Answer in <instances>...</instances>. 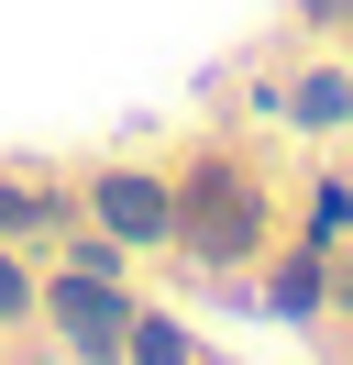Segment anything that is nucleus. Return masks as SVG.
Listing matches in <instances>:
<instances>
[{
  "mask_svg": "<svg viewBox=\"0 0 353 365\" xmlns=\"http://www.w3.org/2000/svg\"><path fill=\"white\" fill-rule=\"evenodd\" d=\"M11 222H33V200H22V188H0V232H11Z\"/></svg>",
  "mask_w": 353,
  "mask_h": 365,
  "instance_id": "7",
  "label": "nucleus"
},
{
  "mask_svg": "<svg viewBox=\"0 0 353 365\" xmlns=\"http://www.w3.org/2000/svg\"><path fill=\"white\" fill-rule=\"evenodd\" d=\"M176 222H188L199 255H243V244H254V188H243L232 166H199L188 200H176Z\"/></svg>",
  "mask_w": 353,
  "mask_h": 365,
  "instance_id": "1",
  "label": "nucleus"
},
{
  "mask_svg": "<svg viewBox=\"0 0 353 365\" xmlns=\"http://www.w3.org/2000/svg\"><path fill=\"white\" fill-rule=\"evenodd\" d=\"M22 299H33V288H22V266H11V255H0V321H11Z\"/></svg>",
  "mask_w": 353,
  "mask_h": 365,
  "instance_id": "6",
  "label": "nucleus"
},
{
  "mask_svg": "<svg viewBox=\"0 0 353 365\" xmlns=\"http://www.w3.org/2000/svg\"><path fill=\"white\" fill-rule=\"evenodd\" d=\"M100 222L122 232V244H154V232H176V200L154 178H100Z\"/></svg>",
  "mask_w": 353,
  "mask_h": 365,
  "instance_id": "3",
  "label": "nucleus"
},
{
  "mask_svg": "<svg viewBox=\"0 0 353 365\" xmlns=\"http://www.w3.org/2000/svg\"><path fill=\"white\" fill-rule=\"evenodd\" d=\"M298 111H309V122H342V111H353V89H342V78H309Z\"/></svg>",
  "mask_w": 353,
  "mask_h": 365,
  "instance_id": "4",
  "label": "nucleus"
},
{
  "mask_svg": "<svg viewBox=\"0 0 353 365\" xmlns=\"http://www.w3.org/2000/svg\"><path fill=\"white\" fill-rule=\"evenodd\" d=\"M56 321L78 332V354H122V343H132V310H122L110 277H66V288H56Z\"/></svg>",
  "mask_w": 353,
  "mask_h": 365,
  "instance_id": "2",
  "label": "nucleus"
},
{
  "mask_svg": "<svg viewBox=\"0 0 353 365\" xmlns=\"http://www.w3.org/2000/svg\"><path fill=\"white\" fill-rule=\"evenodd\" d=\"M132 354H144V365H188V354H176V332H166V321H132Z\"/></svg>",
  "mask_w": 353,
  "mask_h": 365,
  "instance_id": "5",
  "label": "nucleus"
}]
</instances>
